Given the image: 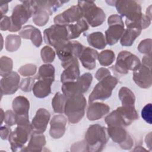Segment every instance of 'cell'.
I'll return each instance as SVG.
<instances>
[{
  "label": "cell",
  "instance_id": "21",
  "mask_svg": "<svg viewBox=\"0 0 152 152\" xmlns=\"http://www.w3.org/2000/svg\"><path fill=\"white\" fill-rule=\"evenodd\" d=\"M124 30V24L109 25L108 28L105 31L107 44L111 46L116 44L121 38Z\"/></svg>",
  "mask_w": 152,
  "mask_h": 152
},
{
  "label": "cell",
  "instance_id": "26",
  "mask_svg": "<svg viewBox=\"0 0 152 152\" xmlns=\"http://www.w3.org/2000/svg\"><path fill=\"white\" fill-rule=\"evenodd\" d=\"M116 109L121 114L125 126L130 125L139 118L134 106H122Z\"/></svg>",
  "mask_w": 152,
  "mask_h": 152
},
{
  "label": "cell",
  "instance_id": "5",
  "mask_svg": "<svg viewBox=\"0 0 152 152\" xmlns=\"http://www.w3.org/2000/svg\"><path fill=\"white\" fill-rule=\"evenodd\" d=\"M77 5L81 10L82 17L90 26H99L105 21L104 12L101 8L98 7L94 2L78 1Z\"/></svg>",
  "mask_w": 152,
  "mask_h": 152
},
{
  "label": "cell",
  "instance_id": "56",
  "mask_svg": "<svg viewBox=\"0 0 152 152\" xmlns=\"http://www.w3.org/2000/svg\"><path fill=\"white\" fill-rule=\"evenodd\" d=\"M4 115H5V112H4L3 110L1 109V124H2L3 120L4 119Z\"/></svg>",
  "mask_w": 152,
  "mask_h": 152
},
{
  "label": "cell",
  "instance_id": "30",
  "mask_svg": "<svg viewBox=\"0 0 152 152\" xmlns=\"http://www.w3.org/2000/svg\"><path fill=\"white\" fill-rule=\"evenodd\" d=\"M55 69L54 66L49 64L42 65L38 70L36 75L37 80H46L51 81L55 80Z\"/></svg>",
  "mask_w": 152,
  "mask_h": 152
},
{
  "label": "cell",
  "instance_id": "15",
  "mask_svg": "<svg viewBox=\"0 0 152 152\" xmlns=\"http://www.w3.org/2000/svg\"><path fill=\"white\" fill-rule=\"evenodd\" d=\"M50 118V114L48 110L44 108L39 109L31 123L33 132L43 134L46 129Z\"/></svg>",
  "mask_w": 152,
  "mask_h": 152
},
{
  "label": "cell",
  "instance_id": "35",
  "mask_svg": "<svg viewBox=\"0 0 152 152\" xmlns=\"http://www.w3.org/2000/svg\"><path fill=\"white\" fill-rule=\"evenodd\" d=\"M107 126H125L123 119L117 109L112 111L104 119Z\"/></svg>",
  "mask_w": 152,
  "mask_h": 152
},
{
  "label": "cell",
  "instance_id": "16",
  "mask_svg": "<svg viewBox=\"0 0 152 152\" xmlns=\"http://www.w3.org/2000/svg\"><path fill=\"white\" fill-rule=\"evenodd\" d=\"M133 80L142 88H149L152 85L151 69L141 64L133 71Z\"/></svg>",
  "mask_w": 152,
  "mask_h": 152
},
{
  "label": "cell",
  "instance_id": "14",
  "mask_svg": "<svg viewBox=\"0 0 152 152\" xmlns=\"http://www.w3.org/2000/svg\"><path fill=\"white\" fill-rule=\"evenodd\" d=\"M20 75L14 71L2 77L0 81L1 94L10 95L15 93L20 87Z\"/></svg>",
  "mask_w": 152,
  "mask_h": 152
},
{
  "label": "cell",
  "instance_id": "55",
  "mask_svg": "<svg viewBox=\"0 0 152 152\" xmlns=\"http://www.w3.org/2000/svg\"><path fill=\"white\" fill-rule=\"evenodd\" d=\"M106 3H107L109 5H112V6H115V3H116V1H106Z\"/></svg>",
  "mask_w": 152,
  "mask_h": 152
},
{
  "label": "cell",
  "instance_id": "22",
  "mask_svg": "<svg viewBox=\"0 0 152 152\" xmlns=\"http://www.w3.org/2000/svg\"><path fill=\"white\" fill-rule=\"evenodd\" d=\"M78 61L68 65L61 75V81L62 83L75 81L80 77V68Z\"/></svg>",
  "mask_w": 152,
  "mask_h": 152
},
{
  "label": "cell",
  "instance_id": "49",
  "mask_svg": "<svg viewBox=\"0 0 152 152\" xmlns=\"http://www.w3.org/2000/svg\"><path fill=\"white\" fill-rule=\"evenodd\" d=\"M107 24H124L122 17L118 14H112L110 15L107 19Z\"/></svg>",
  "mask_w": 152,
  "mask_h": 152
},
{
  "label": "cell",
  "instance_id": "11",
  "mask_svg": "<svg viewBox=\"0 0 152 152\" xmlns=\"http://www.w3.org/2000/svg\"><path fill=\"white\" fill-rule=\"evenodd\" d=\"M12 106L17 116V125L30 123L28 116L30 102L26 97L22 96L16 97L12 101Z\"/></svg>",
  "mask_w": 152,
  "mask_h": 152
},
{
  "label": "cell",
  "instance_id": "50",
  "mask_svg": "<svg viewBox=\"0 0 152 152\" xmlns=\"http://www.w3.org/2000/svg\"><path fill=\"white\" fill-rule=\"evenodd\" d=\"M1 138L2 140H8L12 131L11 128L7 126H3L1 127Z\"/></svg>",
  "mask_w": 152,
  "mask_h": 152
},
{
  "label": "cell",
  "instance_id": "4",
  "mask_svg": "<svg viewBox=\"0 0 152 152\" xmlns=\"http://www.w3.org/2000/svg\"><path fill=\"white\" fill-rule=\"evenodd\" d=\"M22 4L17 5L13 9L10 17L11 25L9 30L11 32H16L22 28V26L34 14L31 1H24Z\"/></svg>",
  "mask_w": 152,
  "mask_h": 152
},
{
  "label": "cell",
  "instance_id": "28",
  "mask_svg": "<svg viewBox=\"0 0 152 152\" xmlns=\"http://www.w3.org/2000/svg\"><path fill=\"white\" fill-rule=\"evenodd\" d=\"M141 31V30L137 28H127L125 29L120 39L121 45L124 46H131L137 37L140 35Z\"/></svg>",
  "mask_w": 152,
  "mask_h": 152
},
{
  "label": "cell",
  "instance_id": "45",
  "mask_svg": "<svg viewBox=\"0 0 152 152\" xmlns=\"http://www.w3.org/2000/svg\"><path fill=\"white\" fill-rule=\"evenodd\" d=\"M141 116L142 119L148 124H151L152 123V115H151V103L147 104L141 110Z\"/></svg>",
  "mask_w": 152,
  "mask_h": 152
},
{
  "label": "cell",
  "instance_id": "25",
  "mask_svg": "<svg viewBox=\"0 0 152 152\" xmlns=\"http://www.w3.org/2000/svg\"><path fill=\"white\" fill-rule=\"evenodd\" d=\"M88 24L84 19H80L75 24H69L66 26L68 30V39H74L78 37L81 33L88 29Z\"/></svg>",
  "mask_w": 152,
  "mask_h": 152
},
{
  "label": "cell",
  "instance_id": "13",
  "mask_svg": "<svg viewBox=\"0 0 152 152\" xmlns=\"http://www.w3.org/2000/svg\"><path fill=\"white\" fill-rule=\"evenodd\" d=\"M82 13L78 5H72L53 18L55 24L67 26L81 19Z\"/></svg>",
  "mask_w": 152,
  "mask_h": 152
},
{
  "label": "cell",
  "instance_id": "19",
  "mask_svg": "<svg viewBox=\"0 0 152 152\" xmlns=\"http://www.w3.org/2000/svg\"><path fill=\"white\" fill-rule=\"evenodd\" d=\"M98 55L96 50L90 47H84L78 58L86 69L92 70L96 67Z\"/></svg>",
  "mask_w": 152,
  "mask_h": 152
},
{
  "label": "cell",
  "instance_id": "24",
  "mask_svg": "<svg viewBox=\"0 0 152 152\" xmlns=\"http://www.w3.org/2000/svg\"><path fill=\"white\" fill-rule=\"evenodd\" d=\"M45 144L46 138L43 134L33 132L27 146L23 149V151H41Z\"/></svg>",
  "mask_w": 152,
  "mask_h": 152
},
{
  "label": "cell",
  "instance_id": "44",
  "mask_svg": "<svg viewBox=\"0 0 152 152\" xmlns=\"http://www.w3.org/2000/svg\"><path fill=\"white\" fill-rule=\"evenodd\" d=\"M4 122L8 126H13L17 124V116L15 112L11 110H8L5 112Z\"/></svg>",
  "mask_w": 152,
  "mask_h": 152
},
{
  "label": "cell",
  "instance_id": "36",
  "mask_svg": "<svg viewBox=\"0 0 152 152\" xmlns=\"http://www.w3.org/2000/svg\"><path fill=\"white\" fill-rule=\"evenodd\" d=\"M115 55L112 50L106 49L102 51L97 56L99 64L104 66L110 65L115 61Z\"/></svg>",
  "mask_w": 152,
  "mask_h": 152
},
{
  "label": "cell",
  "instance_id": "46",
  "mask_svg": "<svg viewBox=\"0 0 152 152\" xmlns=\"http://www.w3.org/2000/svg\"><path fill=\"white\" fill-rule=\"evenodd\" d=\"M34 28V27L31 25H27L22 27L19 31V36L24 39H30V34Z\"/></svg>",
  "mask_w": 152,
  "mask_h": 152
},
{
  "label": "cell",
  "instance_id": "48",
  "mask_svg": "<svg viewBox=\"0 0 152 152\" xmlns=\"http://www.w3.org/2000/svg\"><path fill=\"white\" fill-rule=\"evenodd\" d=\"M110 75V71L106 68H99L96 73L95 74V78L99 81H100V80H102V79H103L104 78L109 76Z\"/></svg>",
  "mask_w": 152,
  "mask_h": 152
},
{
  "label": "cell",
  "instance_id": "37",
  "mask_svg": "<svg viewBox=\"0 0 152 152\" xmlns=\"http://www.w3.org/2000/svg\"><path fill=\"white\" fill-rule=\"evenodd\" d=\"M12 60L8 56H2L0 59V75L5 77L12 72Z\"/></svg>",
  "mask_w": 152,
  "mask_h": 152
},
{
  "label": "cell",
  "instance_id": "7",
  "mask_svg": "<svg viewBox=\"0 0 152 152\" xmlns=\"http://www.w3.org/2000/svg\"><path fill=\"white\" fill-rule=\"evenodd\" d=\"M32 131L31 124L18 125L8 138L12 151H23L25 144L31 135Z\"/></svg>",
  "mask_w": 152,
  "mask_h": 152
},
{
  "label": "cell",
  "instance_id": "10",
  "mask_svg": "<svg viewBox=\"0 0 152 152\" xmlns=\"http://www.w3.org/2000/svg\"><path fill=\"white\" fill-rule=\"evenodd\" d=\"M107 133L112 140L124 150H130L134 145V141L124 126H107Z\"/></svg>",
  "mask_w": 152,
  "mask_h": 152
},
{
  "label": "cell",
  "instance_id": "34",
  "mask_svg": "<svg viewBox=\"0 0 152 152\" xmlns=\"http://www.w3.org/2000/svg\"><path fill=\"white\" fill-rule=\"evenodd\" d=\"M21 45V37L16 34H9L5 39V49L10 52L18 50Z\"/></svg>",
  "mask_w": 152,
  "mask_h": 152
},
{
  "label": "cell",
  "instance_id": "32",
  "mask_svg": "<svg viewBox=\"0 0 152 152\" xmlns=\"http://www.w3.org/2000/svg\"><path fill=\"white\" fill-rule=\"evenodd\" d=\"M92 80V75L89 72L84 73L77 78L75 81V83L79 91L81 94H83V93L88 91L91 86Z\"/></svg>",
  "mask_w": 152,
  "mask_h": 152
},
{
  "label": "cell",
  "instance_id": "42",
  "mask_svg": "<svg viewBox=\"0 0 152 152\" xmlns=\"http://www.w3.org/2000/svg\"><path fill=\"white\" fill-rule=\"evenodd\" d=\"M30 39L31 40L32 43L36 47L39 48V46H40L43 41L42 36L40 31L38 28L34 27L30 34Z\"/></svg>",
  "mask_w": 152,
  "mask_h": 152
},
{
  "label": "cell",
  "instance_id": "23",
  "mask_svg": "<svg viewBox=\"0 0 152 152\" xmlns=\"http://www.w3.org/2000/svg\"><path fill=\"white\" fill-rule=\"evenodd\" d=\"M53 81L46 80H37L35 82L32 91L37 98H45L51 93V85Z\"/></svg>",
  "mask_w": 152,
  "mask_h": 152
},
{
  "label": "cell",
  "instance_id": "9",
  "mask_svg": "<svg viewBox=\"0 0 152 152\" xmlns=\"http://www.w3.org/2000/svg\"><path fill=\"white\" fill-rule=\"evenodd\" d=\"M45 42L55 48L58 44L68 40V30L66 26L53 24L43 31Z\"/></svg>",
  "mask_w": 152,
  "mask_h": 152
},
{
  "label": "cell",
  "instance_id": "43",
  "mask_svg": "<svg viewBox=\"0 0 152 152\" xmlns=\"http://www.w3.org/2000/svg\"><path fill=\"white\" fill-rule=\"evenodd\" d=\"M35 83L34 79L32 77H27L22 80L20 84V89L24 92H30L32 90Z\"/></svg>",
  "mask_w": 152,
  "mask_h": 152
},
{
  "label": "cell",
  "instance_id": "12",
  "mask_svg": "<svg viewBox=\"0 0 152 152\" xmlns=\"http://www.w3.org/2000/svg\"><path fill=\"white\" fill-rule=\"evenodd\" d=\"M118 12L122 17H126V20H130L142 14L141 5L135 1H116L115 5Z\"/></svg>",
  "mask_w": 152,
  "mask_h": 152
},
{
  "label": "cell",
  "instance_id": "38",
  "mask_svg": "<svg viewBox=\"0 0 152 152\" xmlns=\"http://www.w3.org/2000/svg\"><path fill=\"white\" fill-rule=\"evenodd\" d=\"M49 13L45 10H37L35 11L33 16V23L38 26H45L49 21Z\"/></svg>",
  "mask_w": 152,
  "mask_h": 152
},
{
  "label": "cell",
  "instance_id": "6",
  "mask_svg": "<svg viewBox=\"0 0 152 152\" xmlns=\"http://www.w3.org/2000/svg\"><path fill=\"white\" fill-rule=\"evenodd\" d=\"M118 83V80L111 75L100 80L90 93L88 103H91L96 100H104L109 98Z\"/></svg>",
  "mask_w": 152,
  "mask_h": 152
},
{
  "label": "cell",
  "instance_id": "27",
  "mask_svg": "<svg viewBox=\"0 0 152 152\" xmlns=\"http://www.w3.org/2000/svg\"><path fill=\"white\" fill-rule=\"evenodd\" d=\"M151 20V18L142 13L131 20H125V23L127 28H137L142 30L150 26Z\"/></svg>",
  "mask_w": 152,
  "mask_h": 152
},
{
  "label": "cell",
  "instance_id": "1",
  "mask_svg": "<svg viewBox=\"0 0 152 152\" xmlns=\"http://www.w3.org/2000/svg\"><path fill=\"white\" fill-rule=\"evenodd\" d=\"M107 128L99 124L90 125L85 134L87 151L99 152L103 150L109 140Z\"/></svg>",
  "mask_w": 152,
  "mask_h": 152
},
{
  "label": "cell",
  "instance_id": "31",
  "mask_svg": "<svg viewBox=\"0 0 152 152\" xmlns=\"http://www.w3.org/2000/svg\"><path fill=\"white\" fill-rule=\"evenodd\" d=\"M118 96L122 106H134L135 102L134 93L128 87H121L119 91Z\"/></svg>",
  "mask_w": 152,
  "mask_h": 152
},
{
  "label": "cell",
  "instance_id": "54",
  "mask_svg": "<svg viewBox=\"0 0 152 152\" xmlns=\"http://www.w3.org/2000/svg\"><path fill=\"white\" fill-rule=\"evenodd\" d=\"M151 5H150L146 10V14L145 15H147V17H148L150 18L151 19Z\"/></svg>",
  "mask_w": 152,
  "mask_h": 152
},
{
  "label": "cell",
  "instance_id": "20",
  "mask_svg": "<svg viewBox=\"0 0 152 152\" xmlns=\"http://www.w3.org/2000/svg\"><path fill=\"white\" fill-rule=\"evenodd\" d=\"M68 1H31L34 12L37 10H45L51 15L58 8L62 7Z\"/></svg>",
  "mask_w": 152,
  "mask_h": 152
},
{
  "label": "cell",
  "instance_id": "18",
  "mask_svg": "<svg viewBox=\"0 0 152 152\" xmlns=\"http://www.w3.org/2000/svg\"><path fill=\"white\" fill-rule=\"evenodd\" d=\"M110 110V107L103 103L92 102L87 110V118L89 121H96L102 118Z\"/></svg>",
  "mask_w": 152,
  "mask_h": 152
},
{
  "label": "cell",
  "instance_id": "41",
  "mask_svg": "<svg viewBox=\"0 0 152 152\" xmlns=\"http://www.w3.org/2000/svg\"><path fill=\"white\" fill-rule=\"evenodd\" d=\"M151 39H146L142 40L139 43L137 49L138 50L144 54H150L151 53Z\"/></svg>",
  "mask_w": 152,
  "mask_h": 152
},
{
  "label": "cell",
  "instance_id": "39",
  "mask_svg": "<svg viewBox=\"0 0 152 152\" xmlns=\"http://www.w3.org/2000/svg\"><path fill=\"white\" fill-rule=\"evenodd\" d=\"M41 58L45 63H51L55 58V52L49 46H45L40 51Z\"/></svg>",
  "mask_w": 152,
  "mask_h": 152
},
{
  "label": "cell",
  "instance_id": "3",
  "mask_svg": "<svg viewBox=\"0 0 152 152\" xmlns=\"http://www.w3.org/2000/svg\"><path fill=\"white\" fill-rule=\"evenodd\" d=\"M87 102L83 94H75L66 97L64 113L69 123H78L84 117Z\"/></svg>",
  "mask_w": 152,
  "mask_h": 152
},
{
  "label": "cell",
  "instance_id": "53",
  "mask_svg": "<svg viewBox=\"0 0 152 152\" xmlns=\"http://www.w3.org/2000/svg\"><path fill=\"white\" fill-rule=\"evenodd\" d=\"M151 132H149L148 134H147L145 137V141L146 142V145L147 146L150 148L151 149Z\"/></svg>",
  "mask_w": 152,
  "mask_h": 152
},
{
  "label": "cell",
  "instance_id": "52",
  "mask_svg": "<svg viewBox=\"0 0 152 152\" xmlns=\"http://www.w3.org/2000/svg\"><path fill=\"white\" fill-rule=\"evenodd\" d=\"M8 2H1L0 10H1V17L5 15L8 10Z\"/></svg>",
  "mask_w": 152,
  "mask_h": 152
},
{
  "label": "cell",
  "instance_id": "29",
  "mask_svg": "<svg viewBox=\"0 0 152 152\" xmlns=\"http://www.w3.org/2000/svg\"><path fill=\"white\" fill-rule=\"evenodd\" d=\"M87 42L91 46L97 49H104L107 45L105 36L100 31L93 32L87 36Z\"/></svg>",
  "mask_w": 152,
  "mask_h": 152
},
{
  "label": "cell",
  "instance_id": "33",
  "mask_svg": "<svg viewBox=\"0 0 152 152\" xmlns=\"http://www.w3.org/2000/svg\"><path fill=\"white\" fill-rule=\"evenodd\" d=\"M66 97L62 93L57 92L55 94L52 100V106L53 111L56 113L62 114L64 113V107Z\"/></svg>",
  "mask_w": 152,
  "mask_h": 152
},
{
  "label": "cell",
  "instance_id": "47",
  "mask_svg": "<svg viewBox=\"0 0 152 152\" xmlns=\"http://www.w3.org/2000/svg\"><path fill=\"white\" fill-rule=\"evenodd\" d=\"M11 25V18L7 16L4 15L1 17V23H0V28L2 31L9 30Z\"/></svg>",
  "mask_w": 152,
  "mask_h": 152
},
{
  "label": "cell",
  "instance_id": "8",
  "mask_svg": "<svg viewBox=\"0 0 152 152\" xmlns=\"http://www.w3.org/2000/svg\"><path fill=\"white\" fill-rule=\"evenodd\" d=\"M141 65L140 59L131 52L122 50L119 53L114 67L115 71L121 74H127L129 70L134 71Z\"/></svg>",
  "mask_w": 152,
  "mask_h": 152
},
{
  "label": "cell",
  "instance_id": "51",
  "mask_svg": "<svg viewBox=\"0 0 152 152\" xmlns=\"http://www.w3.org/2000/svg\"><path fill=\"white\" fill-rule=\"evenodd\" d=\"M151 53L147 54L143 56L142 59V64L150 69H151Z\"/></svg>",
  "mask_w": 152,
  "mask_h": 152
},
{
  "label": "cell",
  "instance_id": "40",
  "mask_svg": "<svg viewBox=\"0 0 152 152\" xmlns=\"http://www.w3.org/2000/svg\"><path fill=\"white\" fill-rule=\"evenodd\" d=\"M37 66L33 64H27L23 65L18 69V72L23 77H30L36 74Z\"/></svg>",
  "mask_w": 152,
  "mask_h": 152
},
{
  "label": "cell",
  "instance_id": "2",
  "mask_svg": "<svg viewBox=\"0 0 152 152\" xmlns=\"http://www.w3.org/2000/svg\"><path fill=\"white\" fill-rule=\"evenodd\" d=\"M84 47L78 41L68 40L58 44L54 48L61 61V66L65 68L69 64L78 61Z\"/></svg>",
  "mask_w": 152,
  "mask_h": 152
},
{
  "label": "cell",
  "instance_id": "17",
  "mask_svg": "<svg viewBox=\"0 0 152 152\" xmlns=\"http://www.w3.org/2000/svg\"><path fill=\"white\" fill-rule=\"evenodd\" d=\"M66 123V118L63 115L59 114L53 116L50 122L49 134L50 137L55 139L61 138L65 134Z\"/></svg>",
  "mask_w": 152,
  "mask_h": 152
}]
</instances>
